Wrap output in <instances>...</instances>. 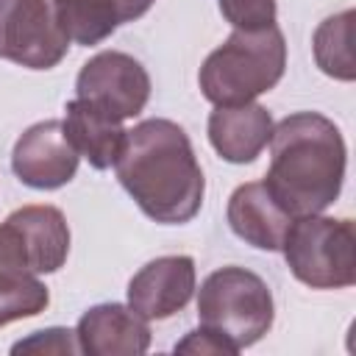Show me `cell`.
I'll list each match as a JSON object with an SVG mask.
<instances>
[{"label": "cell", "mask_w": 356, "mask_h": 356, "mask_svg": "<svg viewBox=\"0 0 356 356\" xmlns=\"http://www.w3.org/2000/svg\"><path fill=\"white\" fill-rule=\"evenodd\" d=\"M114 170L134 203L161 225H184L203 206V170L186 131L172 120L150 117L125 131Z\"/></svg>", "instance_id": "cell-1"}, {"label": "cell", "mask_w": 356, "mask_h": 356, "mask_svg": "<svg viewBox=\"0 0 356 356\" xmlns=\"http://www.w3.org/2000/svg\"><path fill=\"white\" fill-rule=\"evenodd\" d=\"M348 147L320 111H295L273 125L267 192L289 217L323 214L342 192Z\"/></svg>", "instance_id": "cell-2"}, {"label": "cell", "mask_w": 356, "mask_h": 356, "mask_svg": "<svg viewBox=\"0 0 356 356\" xmlns=\"http://www.w3.org/2000/svg\"><path fill=\"white\" fill-rule=\"evenodd\" d=\"M286 70V42L273 22L256 31L234 28L231 36L206 56L197 83L209 103L236 106L270 92Z\"/></svg>", "instance_id": "cell-3"}, {"label": "cell", "mask_w": 356, "mask_h": 356, "mask_svg": "<svg viewBox=\"0 0 356 356\" xmlns=\"http://www.w3.org/2000/svg\"><path fill=\"white\" fill-rule=\"evenodd\" d=\"M197 320L225 337L236 350H245L273 328V292L253 270L236 264L220 267L197 289Z\"/></svg>", "instance_id": "cell-4"}, {"label": "cell", "mask_w": 356, "mask_h": 356, "mask_svg": "<svg viewBox=\"0 0 356 356\" xmlns=\"http://www.w3.org/2000/svg\"><path fill=\"white\" fill-rule=\"evenodd\" d=\"M281 250L292 275L312 289H348L356 284V228L348 217H295Z\"/></svg>", "instance_id": "cell-5"}, {"label": "cell", "mask_w": 356, "mask_h": 356, "mask_svg": "<svg viewBox=\"0 0 356 356\" xmlns=\"http://www.w3.org/2000/svg\"><path fill=\"white\" fill-rule=\"evenodd\" d=\"M67 47L70 39L50 0H0V58L28 70H53Z\"/></svg>", "instance_id": "cell-6"}, {"label": "cell", "mask_w": 356, "mask_h": 356, "mask_svg": "<svg viewBox=\"0 0 356 356\" xmlns=\"http://www.w3.org/2000/svg\"><path fill=\"white\" fill-rule=\"evenodd\" d=\"M75 97L125 122L145 111L150 100V75L134 56L122 50H103L81 67L75 78Z\"/></svg>", "instance_id": "cell-7"}, {"label": "cell", "mask_w": 356, "mask_h": 356, "mask_svg": "<svg viewBox=\"0 0 356 356\" xmlns=\"http://www.w3.org/2000/svg\"><path fill=\"white\" fill-rule=\"evenodd\" d=\"M78 150L64 134L61 120H42L19 134L11 150L14 175L31 189H58L78 172Z\"/></svg>", "instance_id": "cell-8"}, {"label": "cell", "mask_w": 356, "mask_h": 356, "mask_svg": "<svg viewBox=\"0 0 356 356\" xmlns=\"http://www.w3.org/2000/svg\"><path fill=\"white\" fill-rule=\"evenodd\" d=\"M195 281L197 273L192 256H159L128 281V306L147 323L167 320L192 300Z\"/></svg>", "instance_id": "cell-9"}, {"label": "cell", "mask_w": 356, "mask_h": 356, "mask_svg": "<svg viewBox=\"0 0 356 356\" xmlns=\"http://www.w3.org/2000/svg\"><path fill=\"white\" fill-rule=\"evenodd\" d=\"M78 353L139 356L150 348V325L125 303H97L75 325Z\"/></svg>", "instance_id": "cell-10"}, {"label": "cell", "mask_w": 356, "mask_h": 356, "mask_svg": "<svg viewBox=\"0 0 356 356\" xmlns=\"http://www.w3.org/2000/svg\"><path fill=\"white\" fill-rule=\"evenodd\" d=\"M50 303L47 286L31 270L25 245L17 228L0 222V325H8L22 317H36Z\"/></svg>", "instance_id": "cell-11"}, {"label": "cell", "mask_w": 356, "mask_h": 356, "mask_svg": "<svg viewBox=\"0 0 356 356\" xmlns=\"http://www.w3.org/2000/svg\"><path fill=\"white\" fill-rule=\"evenodd\" d=\"M273 117L259 103L214 106L209 114V142L228 164H250L261 156L273 136Z\"/></svg>", "instance_id": "cell-12"}, {"label": "cell", "mask_w": 356, "mask_h": 356, "mask_svg": "<svg viewBox=\"0 0 356 356\" xmlns=\"http://www.w3.org/2000/svg\"><path fill=\"white\" fill-rule=\"evenodd\" d=\"M225 217L231 231L259 250H281L284 236L295 220L267 192L264 181L239 184L228 197Z\"/></svg>", "instance_id": "cell-13"}, {"label": "cell", "mask_w": 356, "mask_h": 356, "mask_svg": "<svg viewBox=\"0 0 356 356\" xmlns=\"http://www.w3.org/2000/svg\"><path fill=\"white\" fill-rule=\"evenodd\" d=\"M28 253L31 270L36 275H47L64 267L67 253H70V225L61 209L56 206H22L14 209L6 217Z\"/></svg>", "instance_id": "cell-14"}, {"label": "cell", "mask_w": 356, "mask_h": 356, "mask_svg": "<svg viewBox=\"0 0 356 356\" xmlns=\"http://www.w3.org/2000/svg\"><path fill=\"white\" fill-rule=\"evenodd\" d=\"M64 134L78 150L81 159H86L95 170H108L114 167L122 142H125V128L122 120L108 117L106 111L95 108L92 103L75 97L64 106Z\"/></svg>", "instance_id": "cell-15"}, {"label": "cell", "mask_w": 356, "mask_h": 356, "mask_svg": "<svg viewBox=\"0 0 356 356\" xmlns=\"http://www.w3.org/2000/svg\"><path fill=\"white\" fill-rule=\"evenodd\" d=\"M353 22L356 11L345 8L328 19H323L312 36V50L317 67L334 81H353L356 61H353Z\"/></svg>", "instance_id": "cell-16"}, {"label": "cell", "mask_w": 356, "mask_h": 356, "mask_svg": "<svg viewBox=\"0 0 356 356\" xmlns=\"http://www.w3.org/2000/svg\"><path fill=\"white\" fill-rule=\"evenodd\" d=\"M64 36L75 44L92 47L120 28L117 11L106 0H50Z\"/></svg>", "instance_id": "cell-17"}, {"label": "cell", "mask_w": 356, "mask_h": 356, "mask_svg": "<svg viewBox=\"0 0 356 356\" xmlns=\"http://www.w3.org/2000/svg\"><path fill=\"white\" fill-rule=\"evenodd\" d=\"M220 14L239 31H256L275 22V0H217Z\"/></svg>", "instance_id": "cell-18"}, {"label": "cell", "mask_w": 356, "mask_h": 356, "mask_svg": "<svg viewBox=\"0 0 356 356\" xmlns=\"http://www.w3.org/2000/svg\"><path fill=\"white\" fill-rule=\"evenodd\" d=\"M14 353H78V342H75V331L70 328H44V331H33V337L19 339L14 348Z\"/></svg>", "instance_id": "cell-19"}, {"label": "cell", "mask_w": 356, "mask_h": 356, "mask_svg": "<svg viewBox=\"0 0 356 356\" xmlns=\"http://www.w3.org/2000/svg\"><path fill=\"white\" fill-rule=\"evenodd\" d=\"M175 353H192V356H217V353H228V356H236L239 350L225 339V337H220L217 331H211V328H206V325H200V328H195V331H189L181 342H175Z\"/></svg>", "instance_id": "cell-20"}, {"label": "cell", "mask_w": 356, "mask_h": 356, "mask_svg": "<svg viewBox=\"0 0 356 356\" xmlns=\"http://www.w3.org/2000/svg\"><path fill=\"white\" fill-rule=\"evenodd\" d=\"M106 3L117 11L120 25H122V22H134V19H139L142 14H147L156 0H106Z\"/></svg>", "instance_id": "cell-21"}]
</instances>
